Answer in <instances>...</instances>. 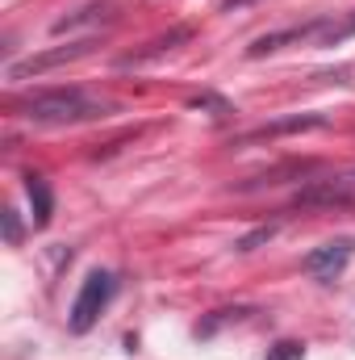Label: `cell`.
<instances>
[{
    "label": "cell",
    "mask_w": 355,
    "mask_h": 360,
    "mask_svg": "<svg viewBox=\"0 0 355 360\" xmlns=\"http://www.w3.org/2000/svg\"><path fill=\"white\" fill-rule=\"evenodd\" d=\"M192 38V30L188 25H176L172 34H163V38H155L147 51H138V55H126L121 59V68H138V63H147V59H155V55H163V51H172V46H180V42H188Z\"/></svg>",
    "instance_id": "cell-9"
},
{
    "label": "cell",
    "mask_w": 355,
    "mask_h": 360,
    "mask_svg": "<svg viewBox=\"0 0 355 360\" xmlns=\"http://www.w3.org/2000/svg\"><path fill=\"white\" fill-rule=\"evenodd\" d=\"M318 126H326L322 113H293V117H280L272 126H260V130L243 134V143H260V139H276V134H293V130H318Z\"/></svg>",
    "instance_id": "cell-7"
},
{
    "label": "cell",
    "mask_w": 355,
    "mask_h": 360,
    "mask_svg": "<svg viewBox=\"0 0 355 360\" xmlns=\"http://www.w3.org/2000/svg\"><path fill=\"white\" fill-rule=\"evenodd\" d=\"M192 109H213L217 117L234 113V105H230V101H222V96H213V92H201V96H192Z\"/></svg>",
    "instance_id": "cell-13"
},
{
    "label": "cell",
    "mask_w": 355,
    "mask_h": 360,
    "mask_svg": "<svg viewBox=\"0 0 355 360\" xmlns=\"http://www.w3.org/2000/svg\"><path fill=\"white\" fill-rule=\"evenodd\" d=\"M239 4H251V0H226V8H239Z\"/></svg>",
    "instance_id": "cell-16"
},
{
    "label": "cell",
    "mask_w": 355,
    "mask_h": 360,
    "mask_svg": "<svg viewBox=\"0 0 355 360\" xmlns=\"http://www.w3.org/2000/svg\"><path fill=\"white\" fill-rule=\"evenodd\" d=\"M25 197H29V205H34V226H46L51 214H55V193H51L46 176L25 172Z\"/></svg>",
    "instance_id": "cell-8"
},
{
    "label": "cell",
    "mask_w": 355,
    "mask_h": 360,
    "mask_svg": "<svg viewBox=\"0 0 355 360\" xmlns=\"http://www.w3.org/2000/svg\"><path fill=\"white\" fill-rule=\"evenodd\" d=\"M355 197V180L351 176H339V180H309L297 197H293V205L301 210V205H347Z\"/></svg>",
    "instance_id": "cell-5"
},
{
    "label": "cell",
    "mask_w": 355,
    "mask_h": 360,
    "mask_svg": "<svg viewBox=\"0 0 355 360\" xmlns=\"http://www.w3.org/2000/svg\"><path fill=\"white\" fill-rule=\"evenodd\" d=\"M351 34H355V17H351V21H339V25H335V17H326V25H322L318 42H322V46H339V42H343V38H351Z\"/></svg>",
    "instance_id": "cell-11"
},
{
    "label": "cell",
    "mask_w": 355,
    "mask_h": 360,
    "mask_svg": "<svg viewBox=\"0 0 355 360\" xmlns=\"http://www.w3.org/2000/svg\"><path fill=\"white\" fill-rule=\"evenodd\" d=\"M113 293H117V276L105 269H96L84 276V285H80V293H76V302H72V314H67V327L76 331V335H84L96 327V319L109 310V302H113Z\"/></svg>",
    "instance_id": "cell-2"
},
{
    "label": "cell",
    "mask_w": 355,
    "mask_h": 360,
    "mask_svg": "<svg viewBox=\"0 0 355 360\" xmlns=\"http://www.w3.org/2000/svg\"><path fill=\"white\" fill-rule=\"evenodd\" d=\"M0 222H4V243L17 248V243H21V218H17V210H4Z\"/></svg>",
    "instance_id": "cell-14"
},
{
    "label": "cell",
    "mask_w": 355,
    "mask_h": 360,
    "mask_svg": "<svg viewBox=\"0 0 355 360\" xmlns=\"http://www.w3.org/2000/svg\"><path fill=\"white\" fill-rule=\"evenodd\" d=\"M322 25H326V17H318V21H305V25H293V30H280V34H264V38H255L251 42V59H264L272 51H280V46H288V42H305V38H314V34H322Z\"/></svg>",
    "instance_id": "cell-6"
},
{
    "label": "cell",
    "mask_w": 355,
    "mask_h": 360,
    "mask_svg": "<svg viewBox=\"0 0 355 360\" xmlns=\"http://www.w3.org/2000/svg\"><path fill=\"white\" fill-rule=\"evenodd\" d=\"M272 235H276V226H260V231H251V235H243V239H239L234 248H239V252H255V248H260V243H267Z\"/></svg>",
    "instance_id": "cell-15"
},
{
    "label": "cell",
    "mask_w": 355,
    "mask_h": 360,
    "mask_svg": "<svg viewBox=\"0 0 355 360\" xmlns=\"http://www.w3.org/2000/svg\"><path fill=\"white\" fill-rule=\"evenodd\" d=\"M264 360H305V344H297V340H276V344L267 348Z\"/></svg>",
    "instance_id": "cell-12"
},
{
    "label": "cell",
    "mask_w": 355,
    "mask_h": 360,
    "mask_svg": "<svg viewBox=\"0 0 355 360\" xmlns=\"http://www.w3.org/2000/svg\"><path fill=\"white\" fill-rule=\"evenodd\" d=\"M88 21H113V4L105 0V4L80 8V13H67L63 21H55V34H67V30H76V25H88Z\"/></svg>",
    "instance_id": "cell-10"
},
{
    "label": "cell",
    "mask_w": 355,
    "mask_h": 360,
    "mask_svg": "<svg viewBox=\"0 0 355 360\" xmlns=\"http://www.w3.org/2000/svg\"><path fill=\"white\" fill-rule=\"evenodd\" d=\"M105 113H113V105H109V101H92L88 92H80V89L34 92V96L21 105V117H25V122H38V126H72V122L105 117Z\"/></svg>",
    "instance_id": "cell-1"
},
{
    "label": "cell",
    "mask_w": 355,
    "mask_h": 360,
    "mask_svg": "<svg viewBox=\"0 0 355 360\" xmlns=\"http://www.w3.org/2000/svg\"><path fill=\"white\" fill-rule=\"evenodd\" d=\"M92 51H96V38L67 42V46L42 51V55H29V59H21V63H8V68H4V80H8V84H21V80H29V76H42V72H51V68L76 63V59H84V55H92Z\"/></svg>",
    "instance_id": "cell-3"
},
{
    "label": "cell",
    "mask_w": 355,
    "mask_h": 360,
    "mask_svg": "<svg viewBox=\"0 0 355 360\" xmlns=\"http://www.w3.org/2000/svg\"><path fill=\"white\" fill-rule=\"evenodd\" d=\"M355 243L351 239H330V243H322V248H314L305 260H301V269L309 272V276H318V281H335L339 272L347 269V260H351Z\"/></svg>",
    "instance_id": "cell-4"
}]
</instances>
